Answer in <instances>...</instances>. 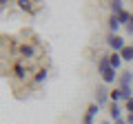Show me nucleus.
Listing matches in <instances>:
<instances>
[{
    "mask_svg": "<svg viewBox=\"0 0 133 124\" xmlns=\"http://www.w3.org/2000/svg\"><path fill=\"white\" fill-rule=\"evenodd\" d=\"M124 111H127V113H133V98L129 102H124Z\"/></svg>",
    "mask_w": 133,
    "mask_h": 124,
    "instance_id": "nucleus-16",
    "label": "nucleus"
},
{
    "mask_svg": "<svg viewBox=\"0 0 133 124\" xmlns=\"http://www.w3.org/2000/svg\"><path fill=\"white\" fill-rule=\"evenodd\" d=\"M118 20H120V24H122V27H127V24H131V11H129V9H124L122 13L118 16Z\"/></svg>",
    "mask_w": 133,
    "mask_h": 124,
    "instance_id": "nucleus-15",
    "label": "nucleus"
},
{
    "mask_svg": "<svg viewBox=\"0 0 133 124\" xmlns=\"http://www.w3.org/2000/svg\"><path fill=\"white\" fill-rule=\"evenodd\" d=\"M124 118H127V122H129V124H133V113H127Z\"/></svg>",
    "mask_w": 133,
    "mask_h": 124,
    "instance_id": "nucleus-17",
    "label": "nucleus"
},
{
    "mask_svg": "<svg viewBox=\"0 0 133 124\" xmlns=\"http://www.w3.org/2000/svg\"><path fill=\"white\" fill-rule=\"evenodd\" d=\"M100 78H102V84H115V82H118V78H120V73L115 71L113 67H109L107 71L100 73ZM115 86H118V84H115Z\"/></svg>",
    "mask_w": 133,
    "mask_h": 124,
    "instance_id": "nucleus-6",
    "label": "nucleus"
},
{
    "mask_svg": "<svg viewBox=\"0 0 133 124\" xmlns=\"http://www.w3.org/2000/svg\"><path fill=\"white\" fill-rule=\"evenodd\" d=\"M120 56H122L124 62H133V44H127V47L122 49V53H120Z\"/></svg>",
    "mask_w": 133,
    "mask_h": 124,
    "instance_id": "nucleus-14",
    "label": "nucleus"
},
{
    "mask_svg": "<svg viewBox=\"0 0 133 124\" xmlns=\"http://www.w3.org/2000/svg\"><path fill=\"white\" fill-rule=\"evenodd\" d=\"M124 5H127V2H122V0H111V2H109L111 16H120V13L124 11Z\"/></svg>",
    "mask_w": 133,
    "mask_h": 124,
    "instance_id": "nucleus-8",
    "label": "nucleus"
},
{
    "mask_svg": "<svg viewBox=\"0 0 133 124\" xmlns=\"http://www.w3.org/2000/svg\"><path fill=\"white\" fill-rule=\"evenodd\" d=\"M131 44H133V42H131Z\"/></svg>",
    "mask_w": 133,
    "mask_h": 124,
    "instance_id": "nucleus-18",
    "label": "nucleus"
},
{
    "mask_svg": "<svg viewBox=\"0 0 133 124\" xmlns=\"http://www.w3.org/2000/svg\"><path fill=\"white\" fill-rule=\"evenodd\" d=\"M124 115H127L124 104H115V102L109 104V120H111V122H118V120H122Z\"/></svg>",
    "mask_w": 133,
    "mask_h": 124,
    "instance_id": "nucleus-4",
    "label": "nucleus"
},
{
    "mask_svg": "<svg viewBox=\"0 0 133 124\" xmlns=\"http://www.w3.org/2000/svg\"><path fill=\"white\" fill-rule=\"evenodd\" d=\"M100 113V106L95 104H89L87 106V111H84V115H82V124H95V115Z\"/></svg>",
    "mask_w": 133,
    "mask_h": 124,
    "instance_id": "nucleus-5",
    "label": "nucleus"
},
{
    "mask_svg": "<svg viewBox=\"0 0 133 124\" xmlns=\"http://www.w3.org/2000/svg\"><path fill=\"white\" fill-rule=\"evenodd\" d=\"M95 104H98L100 109L111 104V91L107 89V84H100L98 89H95Z\"/></svg>",
    "mask_w": 133,
    "mask_h": 124,
    "instance_id": "nucleus-1",
    "label": "nucleus"
},
{
    "mask_svg": "<svg viewBox=\"0 0 133 124\" xmlns=\"http://www.w3.org/2000/svg\"><path fill=\"white\" fill-rule=\"evenodd\" d=\"M16 5H18V9H20V11H27V13H33V11H36V7H33L31 0H18Z\"/></svg>",
    "mask_w": 133,
    "mask_h": 124,
    "instance_id": "nucleus-11",
    "label": "nucleus"
},
{
    "mask_svg": "<svg viewBox=\"0 0 133 124\" xmlns=\"http://www.w3.org/2000/svg\"><path fill=\"white\" fill-rule=\"evenodd\" d=\"M18 53H20V60H33L38 51H36V47H33V44L22 42V44H18Z\"/></svg>",
    "mask_w": 133,
    "mask_h": 124,
    "instance_id": "nucleus-3",
    "label": "nucleus"
},
{
    "mask_svg": "<svg viewBox=\"0 0 133 124\" xmlns=\"http://www.w3.org/2000/svg\"><path fill=\"white\" fill-rule=\"evenodd\" d=\"M109 62H111V67L115 69V71H120V67H122V56L120 53H109Z\"/></svg>",
    "mask_w": 133,
    "mask_h": 124,
    "instance_id": "nucleus-12",
    "label": "nucleus"
},
{
    "mask_svg": "<svg viewBox=\"0 0 133 124\" xmlns=\"http://www.w3.org/2000/svg\"><path fill=\"white\" fill-rule=\"evenodd\" d=\"M47 78H49V71H47V69H38L36 75H33V84H44Z\"/></svg>",
    "mask_w": 133,
    "mask_h": 124,
    "instance_id": "nucleus-10",
    "label": "nucleus"
},
{
    "mask_svg": "<svg viewBox=\"0 0 133 124\" xmlns=\"http://www.w3.org/2000/svg\"><path fill=\"white\" fill-rule=\"evenodd\" d=\"M120 29H122V24H120L118 16H109V33L118 36V33H120Z\"/></svg>",
    "mask_w": 133,
    "mask_h": 124,
    "instance_id": "nucleus-9",
    "label": "nucleus"
},
{
    "mask_svg": "<svg viewBox=\"0 0 133 124\" xmlns=\"http://www.w3.org/2000/svg\"><path fill=\"white\" fill-rule=\"evenodd\" d=\"M109 67H111V62H109V56H100V58H98V73L107 71Z\"/></svg>",
    "mask_w": 133,
    "mask_h": 124,
    "instance_id": "nucleus-13",
    "label": "nucleus"
},
{
    "mask_svg": "<svg viewBox=\"0 0 133 124\" xmlns=\"http://www.w3.org/2000/svg\"><path fill=\"white\" fill-rule=\"evenodd\" d=\"M11 73H14L16 80H24L27 78V64H24V60H18L14 64V69H11Z\"/></svg>",
    "mask_w": 133,
    "mask_h": 124,
    "instance_id": "nucleus-7",
    "label": "nucleus"
},
{
    "mask_svg": "<svg viewBox=\"0 0 133 124\" xmlns=\"http://www.w3.org/2000/svg\"><path fill=\"white\" fill-rule=\"evenodd\" d=\"M127 44H129V42H127L120 33H118V36L109 33V38H107V47L111 49V53H122V49L127 47Z\"/></svg>",
    "mask_w": 133,
    "mask_h": 124,
    "instance_id": "nucleus-2",
    "label": "nucleus"
}]
</instances>
